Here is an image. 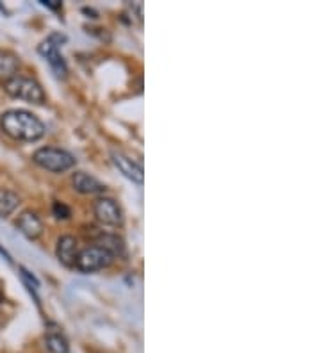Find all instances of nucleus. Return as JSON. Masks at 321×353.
I'll use <instances>...</instances> for the list:
<instances>
[{"mask_svg":"<svg viewBox=\"0 0 321 353\" xmlns=\"http://www.w3.org/2000/svg\"><path fill=\"white\" fill-rule=\"evenodd\" d=\"M99 246L106 248V250L109 252V254H111L113 257H116V255H124L125 254L124 241H121V239L118 236H115V234H104V236H100Z\"/></svg>","mask_w":321,"mask_h":353,"instance_id":"obj_14","label":"nucleus"},{"mask_svg":"<svg viewBox=\"0 0 321 353\" xmlns=\"http://www.w3.org/2000/svg\"><path fill=\"white\" fill-rule=\"evenodd\" d=\"M45 346L50 353H68L70 352V345L68 339L64 336L63 332H61L59 327L56 325H50L45 334Z\"/></svg>","mask_w":321,"mask_h":353,"instance_id":"obj_11","label":"nucleus"},{"mask_svg":"<svg viewBox=\"0 0 321 353\" xmlns=\"http://www.w3.org/2000/svg\"><path fill=\"white\" fill-rule=\"evenodd\" d=\"M97 220L107 227H121L124 223V211L120 203L113 199H99L93 205Z\"/></svg>","mask_w":321,"mask_h":353,"instance_id":"obj_6","label":"nucleus"},{"mask_svg":"<svg viewBox=\"0 0 321 353\" xmlns=\"http://www.w3.org/2000/svg\"><path fill=\"white\" fill-rule=\"evenodd\" d=\"M52 211H54V216H56L57 220H68L70 216H72V211H70V207L64 205L63 202H54V207H52Z\"/></svg>","mask_w":321,"mask_h":353,"instance_id":"obj_15","label":"nucleus"},{"mask_svg":"<svg viewBox=\"0 0 321 353\" xmlns=\"http://www.w3.org/2000/svg\"><path fill=\"white\" fill-rule=\"evenodd\" d=\"M32 161H35L38 166H41L43 170H47V172L52 173H63L75 166V157H73L70 152L57 147L39 148V150H36L35 155H32Z\"/></svg>","mask_w":321,"mask_h":353,"instance_id":"obj_3","label":"nucleus"},{"mask_svg":"<svg viewBox=\"0 0 321 353\" xmlns=\"http://www.w3.org/2000/svg\"><path fill=\"white\" fill-rule=\"evenodd\" d=\"M0 300H2V296H0Z\"/></svg>","mask_w":321,"mask_h":353,"instance_id":"obj_17","label":"nucleus"},{"mask_svg":"<svg viewBox=\"0 0 321 353\" xmlns=\"http://www.w3.org/2000/svg\"><path fill=\"white\" fill-rule=\"evenodd\" d=\"M20 203V196L14 191L0 190V218H8Z\"/></svg>","mask_w":321,"mask_h":353,"instance_id":"obj_13","label":"nucleus"},{"mask_svg":"<svg viewBox=\"0 0 321 353\" xmlns=\"http://www.w3.org/2000/svg\"><path fill=\"white\" fill-rule=\"evenodd\" d=\"M20 68V61L11 52H0V81H9Z\"/></svg>","mask_w":321,"mask_h":353,"instance_id":"obj_12","label":"nucleus"},{"mask_svg":"<svg viewBox=\"0 0 321 353\" xmlns=\"http://www.w3.org/2000/svg\"><path fill=\"white\" fill-rule=\"evenodd\" d=\"M17 228L27 237V239L35 241V239H38L43 234V221L36 212L26 211L18 216Z\"/></svg>","mask_w":321,"mask_h":353,"instance_id":"obj_8","label":"nucleus"},{"mask_svg":"<svg viewBox=\"0 0 321 353\" xmlns=\"http://www.w3.org/2000/svg\"><path fill=\"white\" fill-rule=\"evenodd\" d=\"M111 159L113 164H115L118 172L124 176H127L128 181L136 182V184H143V168L142 164H137L136 161L130 159L128 155H125L121 150H113L111 152Z\"/></svg>","mask_w":321,"mask_h":353,"instance_id":"obj_7","label":"nucleus"},{"mask_svg":"<svg viewBox=\"0 0 321 353\" xmlns=\"http://www.w3.org/2000/svg\"><path fill=\"white\" fill-rule=\"evenodd\" d=\"M63 41L64 36L52 34L38 47L39 54L48 61V65L54 68V72H56L59 77H64V75H66V63H64L63 56H61L59 52V45L63 43Z\"/></svg>","mask_w":321,"mask_h":353,"instance_id":"obj_5","label":"nucleus"},{"mask_svg":"<svg viewBox=\"0 0 321 353\" xmlns=\"http://www.w3.org/2000/svg\"><path fill=\"white\" fill-rule=\"evenodd\" d=\"M0 129L17 141H38L45 136V125L36 114L23 109H11L0 117Z\"/></svg>","mask_w":321,"mask_h":353,"instance_id":"obj_1","label":"nucleus"},{"mask_svg":"<svg viewBox=\"0 0 321 353\" xmlns=\"http://www.w3.org/2000/svg\"><path fill=\"white\" fill-rule=\"evenodd\" d=\"M56 255L59 259V263L66 268L75 266V259L79 255L77 239L73 236H63L57 239L56 245Z\"/></svg>","mask_w":321,"mask_h":353,"instance_id":"obj_9","label":"nucleus"},{"mask_svg":"<svg viewBox=\"0 0 321 353\" xmlns=\"http://www.w3.org/2000/svg\"><path fill=\"white\" fill-rule=\"evenodd\" d=\"M113 261H115V257L102 246H86L84 250L79 252L77 259H75V268L82 273H95L111 266Z\"/></svg>","mask_w":321,"mask_h":353,"instance_id":"obj_4","label":"nucleus"},{"mask_svg":"<svg viewBox=\"0 0 321 353\" xmlns=\"http://www.w3.org/2000/svg\"><path fill=\"white\" fill-rule=\"evenodd\" d=\"M41 4L50 9H61V2H57V0H43Z\"/></svg>","mask_w":321,"mask_h":353,"instance_id":"obj_16","label":"nucleus"},{"mask_svg":"<svg viewBox=\"0 0 321 353\" xmlns=\"http://www.w3.org/2000/svg\"><path fill=\"white\" fill-rule=\"evenodd\" d=\"M4 90L13 99L26 100V102L38 103V105H41L45 102V99H47L41 84L38 81H35V79L23 77V75H14L9 81H6Z\"/></svg>","mask_w":321,"mask_h":353,"instance_id":"obj_2","label":"nucleus"},{"mask_svg":"<svg viewBox=\"0 0 321 353\" xmlns=\"http://www.w3.org/2000/svg\"><path fill=\"white\" fill-rule=\"evenodd\" d=\"M72 184L73 190L79 191V193L82 194H97L106 191V185H104L99 179H95L93 175H90V173L86 172L73 173Z\"/></svg>","mask_w":321,"mask_h":353,"instance_id":"obj_10","label":"nucleus"}]
</instances>
